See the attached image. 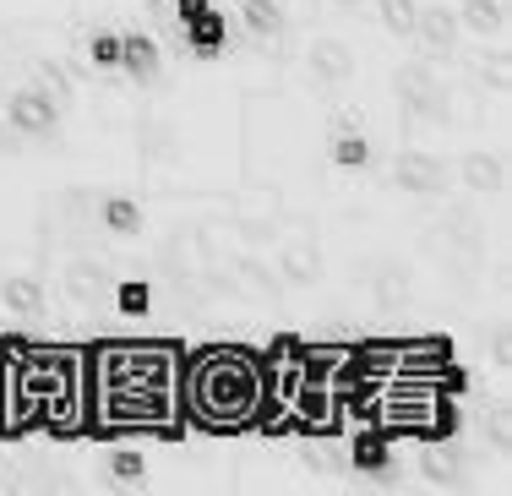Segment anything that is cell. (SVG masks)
<instances>
[{
	"label": "cell",
	"instance_id": "obj_1",
	"mask_svg": "<svg viewBox=\"0 0 512 496\" xmlns=\"http://www.w3.org/2000/svg\"><path fill=\"white\" fill-rule=\"evenodd\" d=\"M256 387H262V377H256L251 360L207 355L191 371V415L207 420V426H240L256 404Z\"/></svg>",
	"mask_w": 512,
	"mask_h": 496
},
{
	"label": "cell",
	"instance_id": "obj_2",
	"mask_svg": "<svg viewBox=\"0 0 512 496\" xmlns=\"http://www.w3.org/2000/svg\"><path fill=\"white\" fill-rule=\"evenodd\" d=\"M6 120L17 131H33V137H44V131H55V93H44V88H17L11 93V104H6Z\"/></svg>",
	"mask_w": 512,
	"mask_h": 496
},
{
	"label": "cell",
	"instance_id": "obj_3",
	"mask_svg": "<svg viewBox=\"0 0 512 496\" xmlns=\"http://www.w3.org/2000/svg\"><path fill=\"white\" fill-rule=\"evenodd\" d=\"M311 71L322 82H349V77H355V55H349L338 39H316L311 44Z\"/></svg>",
	"mask_w": 512,
	"mask_h": 496
},
{
	"label": "cell",
	"instance_id": "obj_4",
	"mask_svg": "<svg viewBox=\"0 0 512 496\" xmlns=\"http://www.w3.org/2000/svg\"><path fill=\"white\" fill-rule=\"evenodd\" d=\"M398 186L404 191H442L447 169L436 159H425V153H404V159H398Z\"/></svg>",
	"mask_w": 512,
	"mask_h": 496
},
{
	"label": "cell",
	"instance_id": "obj_5",
	"mask_svg": "<svg viewBox=\"0 0 512 496\" xmlns=\"http://www.w3.org/2000/svg\"><path fill=\"white\" fill-rule=\"evenodd\" d=\"M458 28L480 33V39H496V33L507 28V11H502V0H463V11H458Z\"/></svg>",
	"mask_w": 512,
	"mask_h": 496
},
{
	"label": "cell",
	"instance_id": "obj_6",
	"mask_svg": "<svg viewBox=\"0 0 512 496\" xmlns=\"http://www.w3.org/2000/svg\"><path fill=\"white\" fill-rule=\"evenodd\" d=\"M414 33H420L425 44H436V50H447V44L458 39V11H447V6L414 11Z\"/></svg>",
	"mask_w": 512,
	"mask_h": 496
},
{
	"label": "cell",
	"instance_id": "obj_7",
	"mask_svg": "<svg viewBox=\"0 0 512 496\" xmlns=\"http://www.w3.org/2000/svg\"><path fill=\"white\" fill-rule=\"evenodd\" d=\"M0 300H6L11 311H17V317H28V322H39L44 311V289L33 284V278H6V284H0Z\"/></svg>",
	"mask_w": 512,
	"mask_h": 496
},
{
	"label": "cell",
	"instance_id": "obj_8",
	"mask_svg": "<svg viewBox=\"0 0 512 496\" xmlns=\"http://www.w3.org/2000/svg\"><path fill=\"white\" fill-rule=\"evenodd\" d=\"M463 186H474V191H502L507 186V169L496 153H469L463 159Z\"/></svg>",
	"mask_w": 512,
	"mask_h": 496
},
{
	"label": "cell",
	"instance_id": "obj_9",
	"mask_svg": "<svg viewBox=\"0 0 512 496\" xmlns=\"http://www.w3.org/2000/svg\"><path fill=\"white\" fill-rule=\"evenodd\" d=\"M120 66H126L131 77H153L158 71V44L148 39V33H126V39H120Z\"/></svg>",
	"mask_w": 512,
	"mask_h": 496
},
{
	"label": "cell",
	"instance_id": "obj_10",
	"mask_svg": "<svg viewBox=\"0 0 512 496\" xmlns=\"http://www.w3.org/2000/svg\"><path fill=\"white\" fill-rule=\"evenodd\" d=\"M349 458H355V469H365V475H382V469L393 464V453H387V431H360L355 447H349Z\"/></svg>",
	"mask_w": 512,
	"mask_h": 496
},
{
	"label": "cell",
	"instance_id": "obj_11",
	"mask_svg": "<svg viewBox=\"0 0 512 496\" xmlns=\"http://www.w3.org/2000/svg\"><path fill=\"white\" fill-rule=\"evenodd\" d=\"M186 28H191V50H197V55H218V50H224V33H229V28H224V17H218L213 6L197 11Z\"/></svg>",
	"mask_w": 512,
	"mask_h": 496
},
{
	"label": "cell",
	"instance_id": "obj_12",
	"mask_svg": "<svg viewBox=\"0 0 512 496\" xmlns=\"http://www.w3.org/2000/svg\"><path fill=\"white\" fill-rule=\"evenodd\" d=\"M404 99H409V110L420 104V110H431V115H442V99H436V82H431V71H420V66H409L404 77Z\"/></svg>",
	"mask_w": 512,
	"mask_h": 496
},
{
	"label": "cell",
	"instance_id": "obj_13",
	"mask_svg": "<svg viewBox=\"0 0 512 496\" xmlns=\"http://www.w3.org/2000/svg\"><path fill=\"white\" fill-rule=\"evenodd\" d=\"M376 11H382V28L393 33V39H414V0H376Z\"/></svg>",
	"mask_w": 512,
	"mask_h": 496
},
{
	"label": "cell",
	"instance_id": "obj_14",
	"mask_svg": "<svg viewBox=\"0 0 512 496\" xmlns=\"http://www.w3.org/2000/svg\"><path fill=\"white\" fill-rule=\"evenodd\" d=\"M66 284H71V300H88V306H93V300H104V273L99 268H93V262H77V268H71L66 273Z\"/></svg>",
	"mask_w": 512,
	"mask_h": 496
},
{
	"label": "cell",
	"instance_id": "obj_15",
	"mask_svg": "<svg viewBox=\"0 0 512 496\" xmlns=\"http://www.w3.org/2000/svg\"><path fill=\"white\" fill-rule=\"evenodd\" d=\"M104 224L115 229V235H137V229H142V208L131 197H109L104 202Z\"/></svg>",
	"mask_w": 512,
	"mask_h": 496
},
{
	"label": "cell",
	"instance_id": "obj_16",
	"mask_svg": "<svg viewBox=\"0 0 512 496\" xmlns=\"http://www.w3.org/2000/svg\"><path fill=\"white\" fill-rule=\"evenodd\" d=\"M333 159L344 164V169H360L365 159H371V148H365V137H360V131H338V142H333Z\"/></svg>",
	"mask_w": 512,
	"mask_h": 496
},
{
	"label": "cell",
	"instance_id": "obj_17",
	"mask_svg": "<svg viewBox=\"0 0 512 496\" xmlns=\"http://www.w3.org/2000/svg\"><path fill=\"white\" fill-rule=\"evenodd\" d=\"M115 306L126 311V317H142V311L153 306V289H148V284H120V289H115Z\"/></svg>",
	"mask_w": 512,
	"mask_h": 496
},
{
	"label": "cell",
	"instance_id": "obj_18",
	"mask_svg": "<svg viewBox=\"0 0 512 496\" xmlns=\"http://www.w3.org/2000/svg\"><path fill=\"white\" fill-rule=\"evenodd\" d=\"M109 475L126 480V486H131V480H142V453H137V447H120V453H109Z\"/></svg>",
	"mask_w": 512,
	"mask_h": 496
},
{
	"label": "cell",
	"instance_id": "obj_19",
	"mask_svg": "<svg viewBox=\"0 0 512 496\" xmlns=\"http://www.w3.org/2000/svg\"><path fill=\"white\" fill-rule=\"evenodd\" d=\"M458 469H463V458H458V453H431L425 475H431L436 486H458Z\"/></svg>",
	"mask_w": 512,
	"mask_h": 496
},
{
	"label": "cell",
	"instance_id": "obj_20",
	"mask_svg": "<svg viewBox=\"0 0 512 496\" xmlns=\"http://www.w3.org/2000/svg\"><path fill=\"white\" fill-rule=\"evenodd\" d=\"M240 11H246V22L256 33H273L278 28V11H273V0H240Z\"/></svg>",
	"mask_w": 512,
	"mask_h": 496
},
{
	"label": "cell",
	"instance_id": "obj_21",
	"mask_svg": "<svg viewBox=\"0 0 512 496\" xmlns=\"http://www.w3.org/2000/svg\"><path fill=\"white\" fill-rule=\"evenodd\" d=\"M88 55H93V66H120V39L115 33H93Z\"/></svg>",
	"mask_w": 512,
	"mask_h": 496
},
{
	"label": "cell",
	"instance_id": "obj_22",
	"mask_svg": "<svg viewBox=\"0 0 512 496\" xmlns=\"http://www.w3.org/2000/svg\"><path fill=\"white\" fill-rule=\"evenodd\" d=\"M284 273H289V278H316V257H311V246L289 251V257H284Z\"/></svg>",
	"mask_w": 512,
	"mask_h": 496
},
{
	"label": "cell",
	"instance_id": "obj_23",
	"mask_svg": "<svg viewBox=\"0 0 512 496\" xmlns=\"http://www.w3.org/2000/svg\"><path fill=\"white\" fill-rule=\"evenodd\" d=\"M306 464L316 469V475H333V447H327V442H306Z\"/></svg>",
	"mask_w": 512,
	"mask_h": 496
},
{
	"label": "cell",
	"instance_id": "obj_24",
	"mask_svg": "<svg viewBox=\"0 0 512 496\" xmlns=\"http://www.w3.org/2000/svg\"><path fill=\"white\" fill-rule=\"evenodd\" d=\"M207 6H213V0H175L180 22H191V17H197V11H207Z\"/></svg>",
	"mask_w": 512,
	"mask_h": 496
},
{
	"label": "cell",
	"instance_id": "obj_25",
	"mask_svg": "<svg viewBox=\"0 0 512 496\" xmlns=\"http://www.w3.org/2000/svg\"><path fill=\"white\" fill-rule=\"evenodd\" d=\"M333 126H338V131H360V110H338Z\"/></svg>",
	"mask_w": 512,
	"mask_h": 496
},
{
	"label": "cell",
	"instance_id": "obj_26",
	"mask_svg": "<svg viewBox=\"0 0 512 496\" xmlns=\"http://www.w3.org/2000/svg\"><path fill=\"white\" fill-rule=\"evenodd\" d=\"M6 148H11V137H6V131H0V153H6Z\"/></svg>",
	"mask_w": 512,
	"mask_h": 496
}]
</instances>
